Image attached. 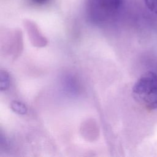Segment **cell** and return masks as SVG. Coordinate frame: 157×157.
Segmentation results:
<instances>
[{
    "label": "cell",
    "instance_id": "1",
    "mask_svg": "<svg viewBox=\"0 0 157 157\" xmlns=\"http://www.w3.org/2000/svg\"><path fill=\"white\" fill-rule=\"evenodd\" d=\"M134 99L148 110L157 109V74L144 73L136 82L132 90Z\"/></svg>",
    "mask_w": 157,
    "mask_h": 157
},
{
    "label": "cell",
    "instance_id": "5",
    "mask_svg": "<svg viewBox=\"0 0 157 157\" xmlns=\"http://www.w3.org/2000/svg\"><path fill=\"white\" fill-rule=\"evenodd\" d=\"M144 2L151 12L157 13V0H144Z\"/></svg>",
    "mask_w": 157,
    "mask_h": 157
},
{
    "label": "cell",
    "instance_id": "6",
    "mask_svg": "<svg viewBox=\"0 0 157 157\" xmlns=\"http://www.w3.org/2000/svg\"><path fill=\"white\" fill-rule=\"evenodd\" d=\"M33 2L36 3V4H44L45 3L46 1H47V0H32Z\"/></svg>",
    "mask_w": 157,
    "mask_h": 157
},
{
    "label": "cell",
    "instance_id": "3",
    "mask_svg": "<svg viewBox=\"0 0 157 157\" xmlns=\"http://www.w3.org/2000/svg\"><path fill=\"white\" fill-rule=\"evenodd\" d=\"M12 109L13 110L18 113L24 114L26 112V106L21 102L18 101H13L12 102L11 105Z\"/></svg>",
    "mask_w": 157,
    "mask_h": 157
},
{
    "label": "cell",
    "instance_id": "4",
    "mask_svg": "<svg viewBox=\"0 0 157 157\" xmlns=\"http://www.w3.org/2000/svg\"><path fill=\"white\" fill-rule=\"evenodd\" d=\"M1 90H5L9 86V75L5 71H1Z\"/></svg>",
    "mask_w": 157,
    "mask_h": 157
},
{
    "label": "cell",
    "instance_id": "2",
    "mask_svg": "<svg viewBox=\"0 0 157 157\" xmlns=\"http://www.w3.org/2000/svg\"><path fill=\"white\" fill-rule=\"evenodd\" d=\"M123 2V0H87V15L93 23H104L117 15Z\"/></svg>",
    "mask_w": 157,
    "mask_h": 157
}]
</instances>
